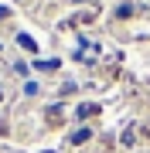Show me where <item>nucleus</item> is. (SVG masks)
I'll return each instance as SVG.
<instances>
[]
</instances>
